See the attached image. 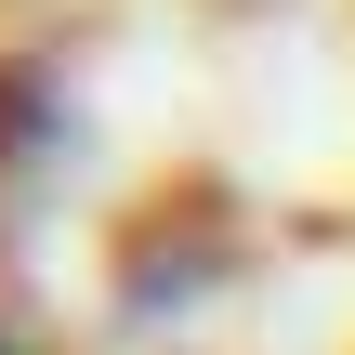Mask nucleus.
Segmentation results:
<instances>
[{
	"label": "nucleus",
	"mask_w": 355,
	"mask_h": 355,
	"mask_svg": "<svg viewBox=\"0 0 355 355\" xmlns=\"http://www.w3.org/2000/svg\"><path fill=\"white\" fill-rule=\"evenodd\" d=\"M0 355H13V343H0Z\"/></svg>",
	"instance_id": "f257e3e1"
}]
</instances>
